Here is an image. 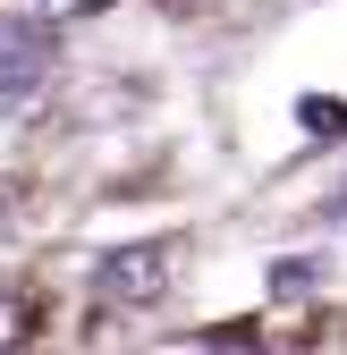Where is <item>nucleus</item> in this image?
<instances>
[{
  "mask_svg": "<svg viewBox=\"0 0 347 355\" xmlns=\"http://www.w3.org/2000/svg\"><path fill=\"white\" fill-rule=\"evenodd\" d=\"M169 271H178V245H169V237H153V245L110 254L102 271H94V288H102L110 304H153V296L169 288Z\"/></svg>",
  "mask_w": 347,
  "mask_h": 355,
  "instance_id": "f257e3e1",
  "label": "nucleus"
},
{
  "mask_svg": "<svg viewBox=\"0 0 347 355\" xmlns=\"http://www.w3.org/2000/svg\"><path fill=\"white\" fill-rule=\"evenodd\" d=\"M42 76H51V34L34 26V9L0 17V102H26V94H42Z\"/></svg>",
  "mask_w": 347,
  "mask_h": 355,
  "instance_id": "f03ea898",
  "label": "nucleus"
},
{
  "mask_svg": "<svg viewBox=\"0 0 347 355\" xmlns=\"http://www.w3.org/2000/svg\"><path fill=\"white\" fill-rule=\"evenodd\" d=\"M296 127L330 144V136H347V102H339V94H305V102H296Z\"/></svg>",
  "mask_w": 347,
  "mask_h": 355,
  "instance_id": "7ed1b4c3",
  "label": "nucleus"
},
{
  "mask_svg": "<svg viewBox=\"0 0 347 355\" xmlns=\"http://www.w3.org/2000/svg\"><path fill=\"white\" fill-rule=\"evenodd\" d=\"M9 9H34V17H85V9H102V0H9Z\"/></svg>",
  "mask_w": 347,
  "mask_h": 355,
  "instance_id": "20e7f679",
  "label": "nucleus"
},
{
  "mask_svg": "<svg viewBox=\"0 0 347 355\" xmlns=\"http://www.w3.org/2000/svg\"><path fill=\"white\" fill-rule=\"evenodd\" d=\"M26 338V322H17V304H0V347H17Z\"/></svg>",
  "mask_w": 347,
  "mask_h": 355,
  "instance_id": "39448f33",
  "label": "nucleus"
},
{
  "mask_svg": "<svg viewBox=\"0 0 347 355\" xmlns=\"http://www.w3.org/2000/svg\"><path fill=\"white\" fill-rule=\"evenodd\" d=\"M330 211H347V195H339V203H330Z\"/></svg>",
  "mask_w": 347,
  "mask_h": 355,
  "instance_id": "423d86ee",
  "label": "nucleus"
}]
</instances>
